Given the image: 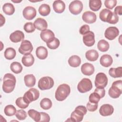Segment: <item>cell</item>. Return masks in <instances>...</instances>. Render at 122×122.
Wrapping results in <instances>:
<instances>
[{
  "label": "cell",
  "instance_id": "cell-35",
  "mask_svg": "<svg viewBox=\"0 0 122 122\" xmlns=\"http://www.w3.org/2000/svg\"><path fill=\"white\" fill-rule=\"evenodd\" d=\"M52 102L51 100L47 98L42 99L40 102V106L43 110H49L52 106Z\"/></svg>",
  "mask_w": 122,
  "mask_h": 122
},
{
  "label": "cell",
  "instance_id": "cell-37",
  "mask_svg": "<svg viewBox=\"0 0 122 122\" xmlns=\"http://www.w3.org/2000/svg\"><path fill=\"white\" fill-rule=\"evenodd\" d=\"M112 13V11L107 9H102L100 12L99 17L101 20L104 22H106L109 15Z\"/></svg>",
  "mask_w": 122,
  "mask_h": 122
},
{
  "label": "cell",
  "instance_id": "cell-31",
  "mask_svg": "<svg viewBox=\"0 0 122 122\" xmlns=\"http://www.w3.org/2000/svg\"><path fill=\"white\" fill-rule=\"evenodd\" d=\"M16 55L15 50L11 47L7 48L4 51V57L9 60L13 59Z\"/></svg>",
  "mask_w": 122,
  "mask_h": 122
},
{
  "label": "cell",
  "instance_id": "cell-7",
  "mask_svg": "<svg viewBox=\"0 0 122 122\" xmlns=\"http://www.w3.org/2000/svg\"><path fill=\"white\" fill-rule=\"evenodd\" d=\"M92 84L90 79L83 78L78 84L77 89L81 93H85L92 90Z\"/></svg>",
  "mask_w": 122,
  "mask_h": 122
},
{
  "label": "cell",
  "instance_id": "cell-5",
  "mask_svg": "<svg viewBox=\"0 0 122 122\" xmlns=\"http://www.w3.org/2000/svg\"><path fill=\"white\" fill-rule=\"evenodd\" d=\"M54 85L53 79L49 76H45L41 78L38 83V88L41 90H49L52 88Z\"/></svg>",
  "mask_w": 122,
  "mask_h": 122
},
{
  "label": "cell",
  "instance_id": "cell-13",
  "mask_svg": "<svg viewBox=\"0 0 122 122\" xmlns=\"http://www.w3.org/2000/svg\"><path fill=\"white\" fill-rule=\"evenodd\" d=\"M82 38L84 44L88 47H91L95 43V35L92 31H89L84 34Z\"/></svg>",
  "mask_w": 122,
  "mask_h": 122
},
{
  "label": "cell",
  "instance_id": "cell-44",
  "mask_svg": "<svg viewBox=\"0 0 122 122\" xmlns=\"http://www.w3.org/2000/svg\"><path fill=\"white\" fill-rule=\"evenodd\" d=\"M117 4L116 0H105L104 5L105 7L110 10H112Z\"/></svg>",
  "mask_w": 122,
  "mask_h": 122
},
{
  "label": "cell",
  "instance_id": "cell-41",
  "mask_svg": "<svg viewBox=\"0 0 122 122\" xmlns=\"http://www.w3.org/2000/svg\"><path fill=\"white\" fill-rule=\"evenodd\" d=\"M119 17L114 12L110 14L109 17L107 20L106 22L110 24H116L118 22Z\"/></svg>",
  "mask_w": 122,
  "mask_h": 122
},
{
  "label": "cell",
  "instance_id": "cell-20",
  "mask_svg": "<svg viewBox=\"0 0 122 122\" xmlns=\"http://www.w3.org/2000/svg\"><path fill=\"white\" fill-rule=\"evenodd\" d=\"M52 7L55 12L61 13H62L65 9V4L61 0H55L53 3Z\"/></svg>",
  "mask_w": 122,
  "mask_h": 122
},
{
  "label": "cell",
  "instance_id": "cell-6",
  "mask_svg": "<svg viewBox=\"0 0 122 122\" xmlns=\"http://www.w3.org/2000/svg\"><path fill=\"white\" fill-rule=\"evenodd\" d=\"M39 96V91L37 89L31 88L24 94L23 97L26 102L30 103L38 99Z\"/></svg>",
  "mask_w": 122,
  "mask_h": 122
},
{
  "label": "cell",
  "instance_id": "cell-12",
  "mask_svg": "<svg viewBox=\"0 0 122 122\" xmlns=\"http://www.w3.org/2000/svg\"><path fill=\"white\" fill-rule=\"evenodd\" d=\"M22 15L26 20H31L36 16V10L32 6H27L23 10Z\"/></svg>",
  "mask_w": 122,
  "mask_h": 122
},
{
  "label": "cell",
  "instance_id": "cell-33",
  "mask_svg": "<svg viewBox=\"0 0 122 122\" xmlns=\"http://www.w3.org/2000/svg\"><path fill=\"white\" fill-rule=\"evenodd\" d=\"M97 47L99 51L102 52L107 51L110 47V45L108 41L105 40H101L97 44Z\"/></svg>",
  "mask_w": 122,
  "mask_h": 122
},
{
  "label": "cell",
  "instance_id": "cell-24",
  "mask_svg": "<svg viewBox=\"0 0 122 122\" xmlns=\"http://www.w3.org/2000/svg\"><path fill=\"white\" fill-rule=\"evenodd\" d=\"M85 57L88 61H94L98 59L99 53L98 51L95 50H90L86 52Z\"/></svg>",
  "mask_w": 122,
  "mask_h": 122
},
{
  "label": "cell",
  "instance_id": "cell-29",
  "mask_svg": "<svg viewBox=\"0 0 122 122\" xmlns=\"http://www.w3.org/2000/svg\"><path fill=\"white\" fill-rule=\"evenodd\" d=\"M3 12L8 15H12L15 11V8L13 5L10 3H6L2 6Z\"/></svg>",
  "mask_w": 122,
  "mask_h": 122
},
{
  "label": "cell",
  "instance_id": "cell-51",
  "mask_svg": "<svg viewBox=\"0 0 122 122\" xmlns=\"http://www.w3.org/2000/svg\"><path fill=\"white\" fill-rule=\"evenodd\" d=\"M12 1H13V2H15V3H19V2H21V0H20V1H14V0H12Z\"/></svg>",
  "mask_w": 122,
  "mask_h": 122
},
{
  "label": "cell",
  "instance_id": "cell-21",
  "mask_svg": "<svg viewBox=\"0 0 122 122\" xmlns=\"http://www.w3.org/2000/svg\"><path fill=\"white\" fill-rule=\"evenodd\" d=\"M113 62L112 56L109 54H104L102 55L100 60V64L104 67L110 66Z\"/></svg>",
  "mask_w": 122,
  "mask_h": 122
},
{
  "label": "cell",
  "instance_id": "cell-26",
  "mask_svg": "<svg viewBox=\"0 0 122 122\" xmlns=\"http://www.w3.org/2000/svg\"><path fill=\"white\" fill-rule=\"evenodd\" d=\"M25 85L28 87L34 86L36 83V78L32 74L26 75L24 77Z\"/></svg>",
  "mask_w": 122,
  "mask_h": 122
},
{
  "label": "cell",
  "instance_id": "cell-22",
  "mask_svg": "<svg viewBox=\"0 0 122 122\" xmlns=\"http://www.w3.org/2000/svg\"><path fill=\"white\" fill-rule=\"evenodd\" d=\"M48 50L45 47L39 46L36 49V55L39 59H45L48 56Z\"/></svg>",
  "mask_w": 122,
  "mask_h": 122
},
{
  "label": "cell",
  "instance_id": "cell-36",
  "mask_svg": "<svg viewBox=\"0 0 122 122\" xmlns=\"http://www.w3.org/2000/svg\"><path fill=\"white\" fill-rule=\"evenodd\" d=\"M4 112L6 115L8 116H11L15 115L17 110L16 108L13 105L10 104L5 106Z\"/></svg>",
  "mask_w": 122,
  "mask_h": 122
},
{
  "label": "cell",
  "instance_id": "cell-16",
  "mask_svg": "<svg viewBox=\"0 0 122 122\" xmlns=\"http://www.w3.org/2000/svg\"><path fill=\"white\" fill-rule=\"evenodd\" d=\"M40 37L42 40L47 43L53 40L55 38V35L52 30L49 29H46L41 31Z\"/></svg>",
  "mask_w": 122,
  "mask_h": 122
},
{
  "label": "cell",
  "instance_id": "cell-11",
  "mask_svg": "<svg viewBox=\"0 0 122 122\" xmlns=\"http://www.w3.org/2000/svg\"><path fill=\"white\" fill-rule=\"evenodd\" d=\"M119 34V30L116 27L111 26L107 28L104 32V36L109 40H113L115 39Z\"/></svg>",
  "mask_w": 122,
  "mask_h": 122
},
{
  "label": "cell",
  "instance_id": "cell-8",
  "mask_svg": "<svg viewBox=\"0 0 122 122\" xmlns=\"http://www.w3.org/2000/svg\"><path fill=\"white\" fill-rule=\"evenodd\" d=\"M94 83L96 88H104L105 87L108 83V78L106 75L103 72L97 73L95 77Z\"/></svg>",
  "mask_w": 122,
  "mask_h": 122
},
{
  "label": "cell",
  "instance_id": "cell-1",
  "mask_svg": "<svg viewBox=\"0 0 122 122\" xmlns=\"http://www.w3.org/2000/svg\"><path fill=\"white\" fill-rule=\"evenodd\" d=\"M16 82V78L12 74H5L3 78L2 90L4 92L7 93L11 92L15 88Z\"/></svg>",
  "mask_w": 122,
  "mask_h": 122
},
{
  "label": "cell",
  "instance_id": "cell-30",
  "mask_svg": "<svg viewBox=\"0 0 122 122\" xmlns=\"http://www.w3.org/2000/svg\"><path fill=\"white\" fill-rule=\"evenodd\" d=\"M38 11L41 16H46L50 14L51 12V8L48 4L44 3L42 4L39 7Z\"/></svg>",
  "mask_w": 122,
  "mask_h": 122
},
{
  "label": "cell",
  "instance_id": "cell-34",
  "mask_svg": "<svg viewBox=\"0 0 122 122\" xmlns=\"http://www.w3.org/2000/svg\"><path fill=\"white\" fill-rule=\"evenodd\" d=\"M11 71L16 74L20 73L22 70V66L21 64L17 61H14L11 63L10 65Z\"/></svg>",
  "mask_w": 122,
  "mask_h": 122
},
{
  "label": "cell",
  "instance_id": "cell-38",
  "mask_svg": "<svg viewBox=\"0 0 122 122\" xmlns=\"http://www.w3.org/2000/svg\"><path fill=\"white\" fill-rule=\"evenodd\" d=\"M60 42L58 39L55 37L52 41L46 43L47 47L51 50H55L58 48L60 45Z\"/></svg>",
  "mask_w": 122,
  "mask_h": 122
},
{
  "label": "cell",
  "instance_id": "cell-17",
  "mask_svg": "<svg viewBox=\"0 0 122 122\" xmlns=\"http://www.w3.org/2000/svg\"><path fill=\"white\" fill-rule=\"evenodd\" d=\"M24 34L22 31L17 30L10 34V39L11 42L17 43L23 41L24 39Z\"/></svg>",
  "mask_w": 122,
  "mask_h": 122
},
{
  "label": "cell",
  "instance_id": "cell-18",
  "mask_svg": "<svg viewBox=\"0 0 122 122\" xmlns=\"http://www.w3.org/2000/svg\"><path fill=\"white\" fill-rule=\"evenodd\" d=\"M81 71L82 74L86 76L92 75L94 72L95 69L94 66L88 62L83 64L81 66Z\"/></svg>",
  "mask_w": 122,
  "mask_h": 122
},
{
  "label": "cell",
  "instance_id": "cell-32",
  "mask_svg": "<svg viewBox=\"0 0 122 122\" xmlns=\"http://www.w3.org/2000/svg\"><path fill=\"white\" fill-rule=\"evenodd\" d=\"M28 114L36 122H40L41 117V112L34 109H30L28 112Z\"/></svg>",
  "mask_w": 122,
  "mask_h": 122
},
{
  "label": "cell",
  "instance_id": "cell-39",
  "mask_svg": "<svg viewBox=\"0 0 122 122\" xmlns=\"http://www.w3.org/2000/svg\"><path fill=\"white\" fill-rule=\"evenodd\" d=\"M15 103L18 107L23 109L27 108L29 105V103L26 102L22 97L18 98L16 100Z\"/></svg>",
  "mask_w": 122,
  "mask_h": 122
},
{
  "label": "cell",
  "instance_id": "cell-27",
  "mask_svg": "<svg viewBox=\"0 0 122 122\" xmlns=\"http://www.w3.org/2000/svg\"><path fill=\"white\" fill-rule=\"evenodd\" d=\"M109 74L113 78H121L122 76V67L111 68L109 70Z\"/></svg>",
  "mask_w": 122,
  "mask_h": 122
},
{
  "label": "cell",
  "instance_id": "cell-25",
  "mask_svg": "<svg viewBox=\"0 0 122 122\" xmlns=\"http://www.w3.org/2000/svg\"><path fill=\"white\" fill-rule=\"evenodd\" d=\"M81 63V59L80 57L76 55L71 56L68 60V63L69 65L72 67H78Z\"/></svg>",
  "mask_w": 122,
  "mask_h": 122
},
{
  "label": "cell",
  "instance_id": "cell-3",
  "mask_svg": "<svg viewBox=\"0 0 122 122\" xmlns=\"http://www.w3.org/2000/svg\"><path fill=\"white\" fill-rule=\"evenodd\" d=\"M87 109L83 105H79L76 107L75 110L71 114V121L74 122H80L82 121L83 116L87 113Z\"/></svg>",
  "mask_w": 122,
  "mask_h": 122
},
{
  "label": "cell",
  "instance_id": "cell-9",
  "mask_svg": "<svg viewBox=\"0 0 122 122\" xmlns=\"http://www.w3.org/2000/svg\"><path fill=\"white\" fill-rule=\"evenodd\" d=\"M33 49V46L30 41L23 40L19 48V52L24 55L30 54Z\"/></svg>",
  "mask_w": 122,
  "mask_h": 122
},
{
  "label": "cell",
  "instance_id": "cell-2",
  "mask_svg": "<svg viewBox=\"0 0 122 122\" xmlns=\"http://www.w3.org/2000/svg\"><path fill=\"white\" fill-rule=\"evenodd\" d=\"M71 92V88L69 85L63 83L60 85L55 93V99L58 101H63L69 96Z\"/></svg>",
  "mask_w": 122,
  "mask_h": 122
},
{
  "label": "cell",
  "instance_id": "cell-42",
  "mask_svg": "<svg viewBox=\"0 0 122 122\" xmlns=\"http://www.w3.org/2000/svg\"><path fill=\"white\" fill-rule=\"evenodd\" d=\"M24 30L27 33H32L35 30V28L32 22H28L26 23L23 27Z\"/></svg>",
  "mask_w": 122,
  "mask_h": 122
},
{
  "label": "cell",
  "instance_id": "cell-48",
  "mask_svg": "<svg viewBox=\"0 0 122 122\" xmlns=\"http://www.w3.org/2000/svg\"><path fill=\"white\" fill-rule=\"evenodd\" d=\"M94 92L98 93L100 95V96H101V98L104 97L105 96V90L104 88H97L96 89H95Z\"/></svg>",
  "mask_w": 122,
  "mask_h": 122
},
{
  "label": "cell",
  "instance_id": "cell-49",
  "mask_svg": "<svg viewBox=\"0 0 122 122\" xmlns=\"http://www.w3.org/2000/svg\"><path fill=\"white\" fill-rule=\"evenodd\" d=\"M114 12L117 15H122V6H117L114 9Z\"/></svg>",
  "mask_w": 122,
  "mask_h": 122
},
{
  "label": "cell",
  "instance_id": "cell-14",
  "mask_svg": "<svg viewBox=\"0 0 122 122\" xmlns=\"http://www.w3.org/2000/svg\"><path fill=\"white\" fill-rule=\"evenodd\" d=\"M82 19L86 23L91 24L96 21L97 16L95 13L93 12L86 11L83 13L82 15Z\"/></svg>",
  "mask_w": 122,
  "mask_h": 122
},
{
  "label": "cell",
  "instance_id": "cell-46",
  "mask_svg": "<svg viewBox=\"0 0 122 122\" xmlns=\"http://www.w3.org/2000/svg\"><path fill=\"white\" fill-rule=\"evenodd\" d=\"M89 31H90L89 26L87 24H84L81 27L79 30V32L81 34L83 35Z\"/></svg>",
  "mask_w": 122,
  "mask_h": 122
},
{
  "label": "cell",
  "instance_id": "cell-45",
  "mask_svg": "<svg viewBox=\"0 0 122 122\" xmlns=\"http://www.w3.org/2000/svg\"><path fill=\"white\" fill-rule=\"evenodd\" d=\"M98 106V103H93L88 102L86 104V108L89 112H94L97 109Z\"/></svg>",
  "mask_w": 122,
  "mask_h": 122
},
{
  "label": "cell",
  "instance_id": "cell-23",
  "mask_svg": "<svg viewBox=\"0 0 122 122\" xmlns=\"http://www.w3.org/2000/svg\"><path fill=\"white\" fill-rule=\"evenodd\" d=\"M21 61L24 66L30 67L32 66L34 62V58L32 54L30 53L23 56L21 59Z\"/></svg>",
  "mask_w": 122,
  "mask_h": 122
},
{
  "label": "cell",
  "instance_id": "cell-4",
  "mask_svg": "<svg viewBox=\"0 0 122 122\" xmlns=\"http://www.w3.org/2000/svg\"><path fill=\"white\" fill-rule=\"evenodd\" d=\"M122 93V81L118 80L114 81L109 90L108 93L112 98H117Z\"/></svg>",
  "mask_w": 122,
  "mask_h": 122
},
{
  "label": "cell",
  "instance_id": "cell-43",
  "mask_svg": "<svg viewBox=\"0 0 122 122\" xmlns=\"http://www.w3.org/2000/svg\"><path fill=\"white\" fill-rule=\"evenodd\" d=\"M15 116L18 120L22 121L26 118L27 114V112L23 110H18L15 113Z\"/></svg>",
  "mask_w": 122,
  "mask_h": 122
},
{
  "label": "cell",
  "instance_id": "cell-15",
  "mask_svg": "<svg viewBox=\"0 0 122 122\" xmlns=\"http://www.w3.org/2000/svg\"><path fill=\"white\" fill-rule=\"evenodd\" d=\"M114 111L112 105L109 104H104L102 105L99 109L100 114L103 116H107L112 115Z\"/></svg>",
  "mask_w": 122,
  "mask_h": 122
},
{
  "label": "cell",
  "instance_id": "cell-28",
  "mask_svg": "<svg viewBox=\"0 0 122 122\" xmlns=\"http://www.w3.org/2000/svg\"><path fill=\"white\" fill-rule=\"evenodd\" d=\"M102 3L101 0H90L89 5L90 9L94 11L99 10L102 6Z\"/></svg>",
  "mask_w": 122,
  "mask_h": 122
},
{
  "label": "cell",
  "instance_id": "cell-10",
  "mask_svg": "<svg viewBox=\"0 0 122 122\" xmlns=\"http://www.w3.org/2000/svg\"><path fill=\"white\" fill-rule=\"evenodd\" d=\"M69 9L72 14L78 15L81 12L83 9V4L80 0H73L70 3Z\"/></svg>",
  "mask_w": 122,
  "mask_h": 122
},
{
  "label": "cell",
  "instance_id": "cell-40",
  "mask_svg": "<svg viewBox=\"0 0 122 122\" xmlns=\"http://www.w3.org/2000/svg\"><path fill=\"white\" fill-rule=\"evenodd\" d=\"M101 99L100 95L96 92H93L92 93L89 97V102L91 103H98Z\"/></svg>",
  "mask_w": 122,
  "mask_h": 122
},
{
  "label": "cell",
  "instance_id": "cell-19",
  "mask_svg": "<svg viewBox=\"0 0 122 122\" xmlns=\"http://www.w3.org/2000/svg\"><path fill=\"white\" fill-rule=\"evenodd\" d=\"M34 26L36 29L39 30H46L48 27V24L46 20L41 18H38L34 21Z\"/></svg>",
  "mask_w": 122,
  "mask_h": 122
},
{
  "label": "cell",
  "instance_id": "cell-47",
  "mask_svg": "<svg viewBox=\"0 0 122 122\" xmlns=\"http://www.w3.org/2000/svg\"><path fill=\"white\" fill-rule=\"evenodd\" d=\"M41 114V117L40 122H48L50 121V117L49 114L44 112H40Z\"/></svg>",
  "mask_w": 122,
  "mask_h": 122
},
{
  "label": "cell",
  "instance_id": "cell-50",
  "mask_svg": "<svg viewBox=\"0 0 122 122\" xmlns=\"http://www.w3.org/2000/svg\"><path fill=\"white\" fill-rule=\"evenodd\" d=\"M0 27H1L3 24H4L5 22V17H3L1 14H0Z\"/></svg>",
  "mask_w": 122,
  "mask_h": 122
}]
</instances>
